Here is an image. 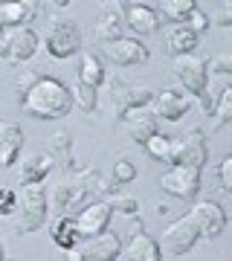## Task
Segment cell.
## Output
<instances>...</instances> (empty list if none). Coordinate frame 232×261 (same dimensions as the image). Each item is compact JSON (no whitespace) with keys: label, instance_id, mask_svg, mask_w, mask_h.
<instances>
[{"label":"cell","instance_id":"obj_1","mask_svg":"<svg viewBox=\"0 0 232 261\" xmlns=\"http://www.w3.org/2000/svg\"><path fill=\"white\" fill-rule=\"evenodd\" d=\"M15 96H18V105L29 116L44 119V122L64 119L67 113L75 108L73 90L61 79L41 73V70H27L20 75L15 82Z\"/></svg>","mask_w":232,"mask_h":261},{"label":"cell","instance_id":"obj_2","mask_svg":"<svg viewBox=\"0 0 232 261\" xmlns=\"http://www.w3.org/2000/svg\"><path fill=\"white\" fill-rule=\"evenodd\" d=\"M171 73L180 82V87H186V93H192L200 102V111L206 116L215 113V96L209 93V75H206V58L200 56H180L171 64Z\"/></svg>","mask_w":232,"mask_h":261},{"label":"cell","instance_id":"obj_3","mask_svg":"<svg viewBox=\"0 0 232 261\" xmlns=\"http://www.w3.org/2000/svg\"><path fill=\"white\" fill-rule=\"evenodd\" d=\"M46 53L56 61H64V58L82 53V29L73 18L67 15H56L46 27Z\"/></svg>","mask_w":232,"mask_h":261},{"label":"cell","instance_id":"obj_4","mask_svg":"<svg viewBox=\"0 0 232 261\" xmlns=\"http://www.w3.org/2000/svg\"><path fill=\"white\" fill-rule=\"evenodd\" d=\"M209 157V140H206L203 128H189L183 137L171 140V160L168 166H180V168H200L206 166Z\"/></svg>","mask_w":232,"mask_h":261},{"label":"cell","instance_id":"obj_5","mask_svg":"<svg viewBox=\"0 0 232 261\" xmlns=\"http://www.w3.org/2000/svg\"><path fill=\"white\" fill-rule=\"evenodd\" d=\"M23 209H20V221H18V232L20 235H32L41 226H46V212H49V195H46L44 183L35 186H23Z\"/></svg>","mask_w":232,"mask_h":261},{"label":"cell","instance_id":"obj_6","mask_svg":"<svg viewBox=\"0 0 232 261\" xmlns=\"http://www.w3.org/2000/svg\"><path fill=\"white\" fill-rule=\"evenodd\" d=\"M38 53V32L32 27L6 29L0 35V61L3 64H23Z\"/></svg>","mask_w":232,"mask_h":261},{"label":"cell","instance_id":"obj_7","mask_svg":"<svg viewBox=\"0 0 232 261\" xmlns=\"http://www.w3.org/2000/svg\"><path fill=\"white\" fill-rule=\"evenodd\" d=\"M197 241H200V232H197L195 218L189 212L180 215L177 221H171V224L166 226V232H163V247H166L171 255H186V252H192Z\"/></svg>","mask_w":232,"mask_h":261},{"label":"cell","instance_id":"obj_8","mask_svg":"<svg viewBox=\"0 0 232 261\" xmlns=\"http://www.w3.org/2000/svg\"><path fill=\"white\" fill-rule=\"evenodd\" d=\"M119 9H122V23H125L131 32H139V35H154V32L163 27L157 6H151V3L125 0V3H119Z\"/></svg>","mask_w":232,"mask_h":261},{"label":"cell","instance_id":"obj_9","mask_svg":"<svg viewBox=\"0 0 232 261\" xmlns=\"http://www.w3.org/2000/svg\"><path fill=\"white\" fill-rule=\"evenodd\" d=\"M160 189L166 195L177 197V200H195L197 192H200V171L197 168L171 166V171H166L160 177Z\"/></svg>","mask_w":232,"mask_h":261},{"label":"cell","instance_id":"obj_10","mask_svg":"<svg viewBox=\"0 0 232 261\" xmlns=\"http://www.w3.org/2000/svg\"><path fill=\"white\" fill-rule=\"evenodd\" d=\"M111 206L108 200H96V203H87L82 212L75 215V229H79V238L82 241H90L96 235L108 232V224H111Z\"/></svg>","mask_w":232,"mask_h":261},{"label":"cell","instance_id":"obj_11","mask_svg":"<svg viewBox=\"0 0 232 261\" xmlns=\"http://www.w3.org/2000/svg\"><path fill=\"white\" fill-rule=\"evenodd\" d=\"M189 215L195 218L197 224V232L200 238H221L223 229H226V212H223L221 203H215V200H200L189 209Z\"/></svg>","mask_w":232,"mask_h":261},{"label":"cell","instance_id":"obj_12","mask_svg":"<svg viewBox=\"0 0 232 261\" xmlns=\"http://www.w3.org/2000/svg\"><path fill=\"white\" fill-rule=\"evenodd\" d=\"M125 258L128 261H163L160 244L145 232V226L137 215H131V241L125 247Z\"/></svg>","mask_w":232,"mask_h":261},{"label":"cell","instance_id":"obj_13","mask_svg":"<svg viewBox=\"0 0 232 261\" xmlns=\"http://www.w3.org/2000/svg\"><path fill=\"white\" fill-rule=\"evenodd\" d=\"M154 90L151 87H128L122 82H113L111 84V102H113V116L119 119L122 113L128 111H137V108H148L154 105Z\"/></svg>","mask_w":232,"mask_h":261},{"label":"cell","instance_id":"obj_14","mask_svg":"<svg viewBox=\"0 0 232 261\" xmlns=\"http://www.w3.org/2000/svg\"><path fill=\"white\" fill-rule=\"evenodd\" d=\"M105 56L111 58L116 67H137V64H145L151 58L148 47L139 41V38H116L111 44H105Z\"/></svg>","mask_w":232,"mask_h":261},{"label":"cell","instance_id":"obj_15","mask_svg":"<svg viewBox=\"0 0 232 261\" xmlns=\"http://www.w3.org/2000/svg\"><path fill=\"white\" fill-rule=\"evenodd\" d=\"M119 125L125 128V134H128L137 145H145V142L160 130L157 128V116H154V111H148V108H137V111L122 113Z\"/></svg>","mask_w":232,"mask_h":261},{"label":"cell","instance_id":"obj_16","mask_svg":"<svg viewBox=\"0 0 232 261\" xmlns=\"http://www.w3.org/2000/svg\"><path fill=\"white\" fill-rule=\"evenodd\" d=\"M79 255L82 261H116L122 255V241L116 232H102L79 244Z\"/></svg>","mask_w":232,"mask_h":261},{"label":"cell","instance_id":"obj_17","mask_svg":"<svg viewBox=\"0 0 232 261\" xmlns=\"http://www.w3.org/2000/svg\"><path fill=\"white\" fill-rule=\"evenodd\" d=\"M27 134L15 119H0V166L12 168L18 163L20 151H23Z\"/></svg>","mask_w":232,"mask_h":261},{"label":"cell","instance_id":"obj_18","mask_svg":"<svg viewBox=\"0 0 232 261\" xmlns=\"http://www.w3.org/2000/svg\"><path fill=\"white\" fill-rule=\"evenodd\" d=\"M35 0H6L0 3V27L3 29H18V27H29V20L38 15Z\"/></svg>","mask_w":232,"mask_h":261},{"label":"cell","instance_id":"obj_19","mask_svg":"<svg viewBox=\"0 0 232 261\" xmlns=\"http://www.w3.org/2000/svg\"><path fill=\"white\" fill-rule=\"evenodd\" d=\"M46 154L53 157L58 171H75V157H73V134L70 130H56L46 140Z\"/></svg>","mask_w":232,"mask_h":261},{"label":"cell","instance_id":"obj_20","mask_svg":"<svg viewBox=\"0 0 232 261\" xmlns=\"http://www.w3.org/2000/svg\"><path fill=\"white\" fill-rule=\"evenodd\" d=\"M154 116L157 119H166V122H177V119H183L186 111L192 108V102L186 99L180 90H163V93L154 96Z\"/></svg>","mask_w":232,"mask_h":261},{"label":"cell","instance_id":"obj_21","mask_svg":"<svg viewBox=\"0 0 232 261\" xmlns=\"http://www.w3.org/2000/svg\"><path fill=\"white\" fill-rule=\"evenodd\" d=\"M73 183H75V189H79V195H82V197H90V195H116V186H113V183H108V180L102 177V171H99L96 166L75 168Z\"/></svg>","mask_w":232,"mask_h":261},{"label":"cell","instance_id":"obj_22","mask_svg":"<svg viewBox=\"0 0 232 261\" xmlns=\"http://www.w3.org/2000/svg\"><path fill=\"white\" fill-rule=\"evenodd\" d=\"M56 168V163H53V157L49 154H35V157L23 160V168H20V186H35V183H44L46 174Z\"/></svg>","mask_w":232,"mask_h":261},{"label":"cell","instance_id":"obj_23","mask_svg":"<svg viewBox=\"0 0 232 261\" xmlns=\"http://www.w3.org/2000/svg\"><path fill=\"white\" fill-rule=\"evenodd\" d=\"M105 64L102 58L96 56L93 49H87V53H82V58H79V84H87V87H102L105 84Z\"/></svg>","mask_w":232,"mask_h":261},{"label":"cell","instance_id":"obj_24","mask_svg":"<svg viewBox=\"0 0 232 261\" xmlns=\"http://www.w3.org/2000/svg\"><path fill=\"white\" fill-rule=\"evenodd\" d=\"M197 41H200V35H195L192 29L186 27V23H180V27L174 29H168V35H166V49L171 53L174 58L180 56H192L197 47Z\"/></svg>","mask_w":232,"mask_h":261},{"label":"cell","instance_id":"obj_25","mask_svg":"<svg viewBox=\"0 0 232 261\" xmlns=\"http://www.w3.org/2000/svg\"><path fill=\"white\" fill-rule=\"evenodd\" d=\"M122 15L116 12V6H105V12L99 15V20H96V38L102 41V44H111V41H116V38H122Z\"/></svg>","mask_w":232,"mask_h":261},{"label":"cell","instance_id":"obj_26","mask_svg":"<svg viewBox=\"0 0 232 261\" xmlns=\"http://www.w3.org/2000/svg\"><path fill=\"white\" fill-rule=\"evenodd\" d=\"M49 235H53V241H56L58 250H75L79 244H82V238H79V229H75V221L73 218H67V215H61L56 224L49 226Z\"/></svg>","mask_w":232,"mask_h":261},{"label":"cell","instance_id":"obj_27","mask_svg":"<svg viewBox=\"0 0 232 261\" xmlns=\"http://www.w3.org/2000/svg\"><path fill=\"white\" fill-rule=\"evenodd\" d=\"M160 20H171V23H186V20L192 18V12L197 9L195 0H163V6H160Z\"/></svg>","mask_w":232,"mask_h":261},{"label":"cell","instance_id":"obj_28","mask_svg":"<svg viewBox=\"0 0 232 261\" xmlns=\"http://www.w3.org/2000/svg\"><path fill=\"white\" fill-rule=\"evenodd\" d=\"M84 197L79 195V189H75L73 177H64L61 183H58L56 189H53V203H56L58 212H67V209H73V206H79Z\"/></svg>","mask_w":232,"mask_h":261},{"label":"cell","instance_id":"obj_29","mask_svg":"<svg viewBox=\"0 0 232 261\" xmlns=\"http://www.w3.org/2000/svg\"><path fill=\"white\" fill-rule=\"evenodd\" d=\"M212 119H215V128H223V125H229V119H232V87L226 82L221 84V93L215 96Z\"/></svg>","mask_w":232,"mask_h":261},{"label":"cell","instance_id":"obj_30","mask_svg":"<svg viewBox=\"0 0 232 261\" xmlns=\"http://www.w3.org/2000/svg\"><path fill=\"white\" fill-rule=\"evenodd\" d=\"M142 148H145V154H148L151 160H157V163H168V160H171V137H166V134H160V130H157V134L142 145Z\"/></svg>","mask_w":232,"mask_h":261},{"label":"cell","instance_id":"obj_31","mask_svg":"<svg viewBox=\"0 0 232 261\" xmlns=\"http://www.w3.org/2000/svg\"><path fill=\"white\" fill-rule=\"evenodd\" d=\"M73 102H75L79 111L96 113L99 111V90H96V87H87V84H75L73 87Z\"/></svg>","mask_w":232,"mask_h":261},{"label":"cell","instance_id":"obj_32","mask_svg":"<svg viewBox=\"0 0 232 261\" xmlns=\"http://www.w3.org/2000/svg\"><path fill=\"white\" fill-rule=\"evenodd\" d=\"M206 75L226 82V79L232 75V56H229V53H218L212 61H206Z\"/></svg>","mask_w":232,"mask_h":261},{"label":"cell","instance_id":"obj_33","mask_svg":"<svg viewBox=\"0 0 232 261\" xmlns=\"http://www.w3.org/2000/svg\"><path fill=\"white\" fill-rule=\"evenodd\" d=\"M137 180V166L131 160H116L113 163V186H125V183H134Z\"/></svg>","mask_w":232,"mask_h":261},{"label":"cell","instance_id":"obj_34","mask_svg":"<svg viewBox=\"0 0 232 261\" xmlns=\"http://www.w3.org/2000/svg\"><path fill=\"white\" fill-rule=\"evenodd\" d=\"M108 206H111V212H119V215H137L139 212V203H137V197H131V195H111V200H108Z\"/></svg>","mask_w":232,"mask_h":261},{"label":"cell","instance_id":"obj_35","mask_svg":"<svg viewBox=\"0 0 232 261\" xmlns=\"http://www.w3.org/2000/svg\"><path fill=\"white\" fill-rule=\"evenodd\" d=\"M186 27L192 29L195 35H200V32H206V29H209V15H206V12L197 6V9L192 12V18L186 20Z\"/></svg>","mask_w":232,"mask_h":261},{"label":"cell","instance_id":"obj_36","mask_svg":"<svg viewBox=\"0 0 232 261\" xmlns=\"http://www.w3.org/2000/svg\"><path fill=\"white\" fill-rule=\"evenodd\" d=\"M15 209H18V195L12 189L0 186V215H15Z\"/></svg>","mask_w":232,"mask_h":261},{"label":"cell","instance_id":"obj_37","mask_svg":"<svg viewBox=\"0 0 232 261\" xmlns=\"http://www.w3.org/2000/svg\"><path fill=\"white\" fill-rule=\"evenodd\" d=\"M218 183L223 192H232V157H223L218 166Z\"/></svg>","mask_w":232,"mask_h":261},{"label":"cell","instance_id":"obj_38","mask_svg":"<svg viewBox=\"0 0 232 261\" xmlns=\"http://www.w3.org/2000/svg\"><path fill=\"white\" fill-rule=\"evenodd\" d=\"M215 23L223 27V29L232 27V3H221V6H218V18H215Z\"/></svg>","mask_w":232,"mask_h":261},{"label":"cell","instance_id":"obj_39","mask_svg":"<svg viewBox=\"0 0 232 261\" xmlns=\"http://www.w3.org/2000/svg\"><path fill=\"white\" fill-rule=\"evenodd\" d=\"M64 261H82V255H79V247H75V250H67V252H64Z\"/></svg>","mask_w":232,"mask_h":261},{"label":"cell","instance_id":"obj_40","mask_svg":"<svg viewBox=\"0 0 232 261\" xmlns=\"http://www.w3.org/2000/svg\"><path fill=\"white\" fill-rule=\"evenodd\" d=\"M0 261H9V258H6V247H3V238H0Z\"/></svg>","mask_w":232,"mask_h":261},{"label":"cell","instance_id":"obj_41","mask_svg":"<svg viewBox=\"0 0 232 261\" xmlns=\"http://www.w3.org/2000/svg\"><path fill=\"white\" fill-rule=\"evenodd\" d=\"M3 32H6V29H3V27H0V35H3Z\"/></svg>","mask_w":232,"mask_h":261}]
</instances>
